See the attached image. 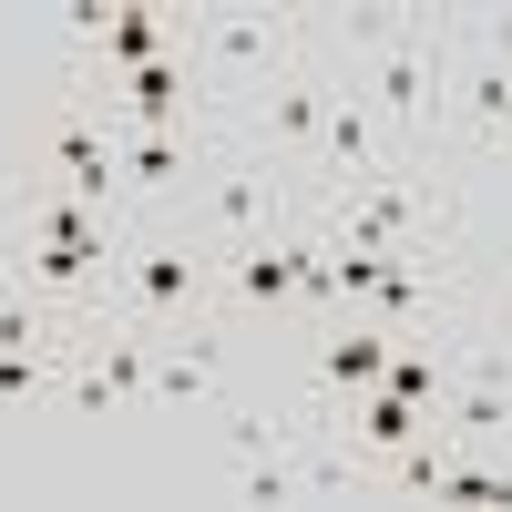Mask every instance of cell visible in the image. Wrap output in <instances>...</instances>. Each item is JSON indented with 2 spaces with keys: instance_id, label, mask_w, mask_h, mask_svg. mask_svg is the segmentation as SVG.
Wrapping results in <instances>:
<instances>
[{
  "instance_id": "cell-7",
  "label": "cell",
  "mask_w": 512,
  "mask_h": 512,
  "mask_svg": "<svg viewBox=\"0 0 512 512\" xmlns=\"http://www.w3.org/2000/svg\"><path fill=\"white\" fill-rule=\"evenodd\" d=\"M390 144H379V113H369V93H328V134H318V185L338 195V185H369V175H390Z\"/></svg>"
},
{
  "instance_id": "cell-16",
  "label": "cell",
  "mask_w": 512,
  "mask_h": 512,
  "mask_svg": "<svg viewBox=\"0 0 512 512\" xmlns=\"http://www.w3.org/2000/svg\"><path fill=\"white\" fill-rule=\"evenodd\" d=\"M420 502H512V472H482V461H461V451H451Z\"/></svg>"
},
{
  "instance_id": "cell-9",
  "label": "cell",
  "mask_w": 512,
  "mask_h": 512,
  "mask_svg": "<svg viewBox=\"0 0 512 512\" xmlns=\"http://www.w3.org/2000/svg\"><path fill=\"white\" fill-rule=\"evenodd\" d=\"M113 164H123V185L164 195V185H185L205 164V134H195V123H185V134H123V123H113Z\"/></svg>"
},
{
  "instance_id": "cell-6",
  "label": "cell",
  "mask_w": 512,
  "mask_h": 512,
  "mask_svg": "<svg viewBox=\"0 0 512 512\" xmlns=\"http://www.w3.org/2000/svg\"><path fill=\"white\" fill-rule=\"evenodd\" d=\"M318 134H328V82L287 62V72L267 82V103H256V154H277V164H297V175H318Z\"/></svg>"
},
{
  "instance_id": "cell-14",
  "label": "cell",
  "mask_w": 512,
  "mask_h": 512,
  "mask_svg": "<svg viewBox=\"0 0 512 512\" xmlns=\"http://www.w3.org/2000/svg\"><path fill=\"white\" fill-rule=\"evenodd\" d=\"M205 390H216V328H195L185 349L154 359V410H185V400H205Z\"/></svg>"
},
{
  "instance_id": "cell-3",
  "label": "cell",
  "mask_w": 512,
  "mask_h": 512,
  "mask_svg": "<svg viewBox=\"0 0 512 512\" xmlns=\"http://www.w3.org/2000/svg\"><path fill=\"white\" fill-rule=\"evenodd\" d=\"M103 287H123V308H134V318H123V328H175L185 308H195V297H205V256L195 246H175V236H154V246H134V256H113V277Z\"/></svg>"
},
{
  "instance_id": "cell-4",
  "label": "cell",
  "mask_w": 512,
  "mask_h": 512,
  "mask_svg": "<svg viewBox=\"0 0 512 512\" xmlns=\"http://www.w3.org/2000/svg\"><path fill=\"white\" fill-rule=\"evenodd\" d=\"M62 400H72L82 420L144 410V400H154V338H144V328H93V349H82V369H72Z\"/></svg>"
},
{
  "instance_id": "cell-11",
  "label": "cell",
  "mask_w": 512,
  "mask_h": 512,
  "mask_svg": "<svg viewBox=\"0 0 512 512\" xmlns=\"http://www.w3.org/2000/svg\"><path fill=\"white\" fill-rule=\"evenodd\" d=\"M297 267H308V246H277V236H256L226 256V287L246 297V308H287L297 297Z\"/></svg>"
},
{
  "instance_id": "cell-13",
  "label": "cell",
  "mask_w": 512,
  "mask_h": 512,
  "mask_svg": "<svg viewBox=\"0 0 512 512\" xmlns=\"http://www.w3.org/2000/svg\"><path fill=\"white\" fill-rule=\"evenodd\" d=\"M390 349H400V338L390 328H338L328 338V349H318V379H328V390H379V379H390Z\"/></svg>"
},
{
  "instance_id": "cell-2",
  "label": "cell",
  "mask_w": 512,
  "mask_h": 512,
  "mask_svg": "<svg viewBox=\"0 0 512 512\" xmlns=\"http://www.w3.org/2000/svg\"><path fill=\"white\" fill-rule=\"evenodd\" d=\"M297 52V21L287 11H205L185 21V62L216 82V93H267Z\"/></svg>"
},
{
  "instance_id": "cell-18",
  "label": "cell",
  "mask_w": 512,
  "mask_h": 512,
  "mask_svg": "<svg viewBox=\"0 0 512 512\" xmlns=\"http://www.w3.org/2000/svg\"><path fill=\"white\" fill-rule=\"evenodd\" d=\"M492 154H502V164H512V123H502V134H492Z\"/></svg>"
},
{
  "instance_id": "cell-8",
  "label": "cell",
  "mask_w": 512,
  "mask_h": 512,
  "mask_svg": "<svg viewBox=\"0 0 512 512\" xmlns=\"http://www.w3.org/2000/svg\"><path fill=\"white\" fill-rule=\"evenodd\" d=\"M267 205H277V185H267V154H236V164H216V195H205V216H216V256H236V246H256V236H267Z\"/></svg>"
},
{
  "instance_id": "cell-12",
  "label": "cell",
  "mask_w": 512,
  "mask_h": 512,
  "mask_svg": "<svg viewBox=\"0 0 512 512\" xmlns=\"http://www.w3.org/2000/svg\"><path fill=\"white\" fill-rule=\"evenodd\" d=\"M420 431H431V410H420V400H400L390 379H379V390H359V461H349V472H369V461L410 451Z\"/></svg>"
},
{
  "instance_id": "cell-5",
  "label": "cell",
  "mask_w": 512,
  "mask_h": 512,
  "mask_svg": "<svg viewBox=\"0 0 512 512\" xmlns=\"http://www.w3.org/2000/svg\"><path fill=\"white\" fill-rule=\"evenodd\" d=\"M52 175H62V195H82L93 216H113V195H123V164H113V123H93L82 113V93H62V113H52Z\"/></svg>"
},
{
  "instance_id": "cell-19",
  "label": "cell",
  "mask_w": 512,
  "mask_h": 512,
  "mask_svg": "<svg viewBox=\"0 0 512 512\" xmlns=\"http://www.w3.org/2000/svg\"><path fill=\"white\" fill-rule=\"evenodd\" d=\"M502 338H512V318H502Z\"/></svg>"
},
{
  "instance_id": "cell-1",
  "label": "cell",
  "mask_w": 512,
  "mask_h": 512,
  "mask_svg": "<svg viewBox=\"0 0 512 512\" xmlns=\"http://www.w3.org/2000/svg\"><path fill=\"white\" fill-rule=\"evenodd\" d=\"M431 226H441V195H431V175H410V164L328 195V246H359V256H410V267H431Z\"/></svg>"
},
{
  "instance_id": "cell-15",
  "label": "cell",
  "mask_w": 512,
  "mask_h": 512,
  "mask_svg": "<svg viewBox=\"0 0 512 512\" xmlns=\"http://www.w3.org/2000/svg\"><path fill=\"white\" fill-rule=\"evenodd\" d=\"M164 52H175V21H164V11H113V31H103V62H113L123 82H134L144 62H164Z\"/></svg>"
},
{
  "instance_id": "cell-17",
  "label": "cell",
  "mask_w": 512,
  "mask_h": 512,
  "mask_svg": "<svg viewBox=\"0 0 512 512\" xmlns=\"http://www.w3.org/2000/svg\"><path fill=\"white\" fill-rule=\"evenodd\" d=\"M52 390V349H0V400H41Z\"/></svg>"
},
{
  "instance_id": "cell-10",
  "label": "cell",
  "mask_w": 512,
  "mask_h": 512,
  "mask_svg": "<svg viewBox=\"0 0 512 512\" xmlns=\"http://www.w3.org/2000/svg\"><path fill=\"white\" fill-rule=\"evenodd\" d=\"M123 134H185V52H164L123 82Z\"/></svg>"
}]
</instances>
